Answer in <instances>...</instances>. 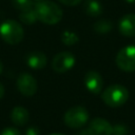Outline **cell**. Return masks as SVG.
Returning a JSON list of instances; mask_svg holds the SVG:
<instances>
[{
    "label": "cell",
    "mask_w": 135,
    "mask_h": 135,
    "mask_svg": "<svg viewBox=\"0 0 135 135\" xmlns=\"http://www.w3.org/2000/svg\"><path fill=\"white\" fill-rule=\"evenodd\" d=\"M65 126L72 129H79L83 127L89 120V112L82 105H75L70 108L63 117Z\"/></svg>",
    "instance_id": "4"
},
{
    "label": "cell",
    "mask_w": 135,
    "mask_h": 135,
    "mask_svg": "<svg viewBox=\"0 0 135 135\" xmlns=\"http://www.w3.org/2000/svg\"><path fill=\"white\" fill-rule=\"evenodd\" d=\"M116 64L123 72H135V45L122 47L116 55Z\"/></svg>",
    "instance_id": "5"
},
{
    "label": "cell",
    "mask_w": 135,
    "mask_h": 135,
    "mask_svg": "<svg viewBox=\"0 0 135 135\" xmlns=\"http://www.w3.org/2000/svg\"><path fill=\"white\" fill-rule=\"evenodd\" d=\"M127 2H129V3H134L135 2V0H126Z\"/></svg>",
    "instance_id": "25"
},
{
    "label": "cell",
    "mask_w": 135,
    "mask_h": 135,
    "mask_svg": "<svg viewBox=\"0 0 135 135\" xmlns=\"http://www.w3.org/2000/svg\"><path fill=\"white\" fill-rule=\"evenodd\" d=\"M0 135H21V133L15 128H5L2 130Z\"/></svg>",
    "instance_id": "19"
},
{
    "label": "cell",
    "mask_w": 135,
    "mask_h": 135,
    "mask_svg": "<svg viewBox=\"0 0 135 135\" xmlns=\"http://www.w3.org/2000/svg\"><path fill=\"white\" fill-rule=\"evenodd\" d=\"M2 71H3V64H2V62H1V60H0V75H1Z\"/></svg>",
    "instance_id": "24"
},
{
    "label": "cell",
    "mask_w": 135,
    "mask_h": 135,
    "mask_svg": "<svg viewBox=\"0 0 135 135\" xmlns=\"http://www.w3.org/2000/svg\"><path fill=\"white\" fill-rule=\"evenodd\" d=\"M84 85L93 94H99L103 86V81L101 75L96 71H89L84 75Z\"/></svg>",
    "instance_id": "8"
},
{
    "label": "cell",
    "mask_w": 135,
    "mask_h": 135,
    "mask_svg": "<svg viewBox=\"0 0 135 135\" xmlns=\"http://www.w3.org/2000/svg\"><path fill=\"white\" fill-rule=\"evenodd\" d=\"M25 60H26L27 65L33 70L43 69L47 63V58H46L45 54H43L42 52H39V51H34V52L28 53Z\"/></svg>",
    "instance_id": "11"
},
{
    "label": "cell",
    "mask_w": 135,
    "mask_h": 135,
    "mask_svg": "<svg viewBox=\"0 0 135 135\" xmlns=\"http://www.w3.org/2000/svg\"><path fill=\"white\" fill-rule=\"evenodd\" d=\"M83 11L91 17H97L102 13V6L97 0H85L83 3Z\"/></svg>",
    "instance_id": "13"
},
{
    "label": "cell",
    "mask_w": 135,
    "mask_h": 135,
    "mask_svg": "<svg viewBox=\"0 0 135 135\" xmlns=\"http://www.w3.org/2000/svg\"><path fill=\"white\" fill-rule=\"evenodd\" d=\"M93 28L96 33L105 34V33H109L112 30V22L108 19H101V20H98L94 23Z\"/></svg>",
    "instance_id": "15"
},
{
    "label": "cell",
    "mask_w": 135,
    "mask_h": 135,
    "mask_svg": "<svg viewBox=\"0 0 135 135\" xmlns=\"http://www.w3.org/2000/svg\"><path fill=\"white\" fill-rule=\"evenodd\" d=\"M78 40H79V38H78L77 34L72 32V31H68L66 30L61 34V41L65 45H69V46L74 45V44H76L78 42Z\"/></svg>",
    "instance_id": "16"
},
{
    "label": "cell",
    "mask_w": 135,
    "mask_h": 135,
    "mask_svg": "<svg viewBox=\"0 0 135 135\" xmlns=\"http://www.w3.org/2000/svg\"><path fill=\"white\" fill-rule=\"evenodd\" d=\"M0 37L6 43L14 45L22 41L24 31L22 25L16 20H5L0 24Z\"/></svg>",
    "instance_id": "3"
},
{
    "label": "cell",
    "mask_w": 135,
    "mask_h": 135,
    "mask_svg": "<svg viewBox=\"0 0 135 135\" xmlns=\"http://www.w3.org/2000/svg\"><path fill=\"white\" fill-rule=\"evenodd\" d=\"M34 9L37 15L38 21H41L45 24H56L62 18V9L61 7L53 1L41 0L37 1L34 5Z\"/></svg>",
    "instance_id": "1"
},
{
    "label": "cell",
    "mask_w": 135,
    "mask_h": 135,
    "mask_svg": "<svg viewBox=\"0 0 135 135\" xmlns=\"http://www.w3.org/2000/svg\"><path fill=\"white\" fill-rule=\"evenodd\" d=\"M113 127L103 118H94L88 128L91 135H112Z\"/></svg>",
    "instance_id": "9"
},
{
    "label": "cell",
    "mask_w": 135,
    "mask_h": 135,
    "mask_svg": "<svg viewBox=\"0 0 135 135\" xmlns=\"http://www.w3.org/2000/svg\"><path fill=\"white\" fill-rule=\"evenodd\" d=\"M101 99L107 105L111 108H118L123 105L129 99V91L123 85L113 84L102 92Z\"/></svg>",
    "instance_id": "2"
},
{
    "label": "cell",
    "mask_w": 135,
    "mask_h": 135,
    "mask_svg": "<svg viewBox=\"0 0 135 135\" xmlns=\"http://www.w3.org/2000/svg\"><path fill=\"white\" fill-rule=\"evenodd\" d=\"M77 135H91V133L88 130H83V131H80Z\"/></svg>",
    "instance_id": "23"
},
{
    "label": "cell",
    "mask_w": 135,
    "mask_h": 135,
    "mask_svg": "<svg viewBox=\"0 0 135 135\" xmlns=\"http://www.w3.org/2000/svg\"><path fill=\"white\" fill-rule=\"evenodd\" d=\"M119 33L127 37L135 36V14L124 15L118 23Z\"/></svg>",
    "instance_id": "10"
},
{
    "label": "cell",
    "mask_w": 135,
    "mask_h": 135,
    "mask_svg": "<svg viewBox=\"0 0 135 135\" xmlns=\"http://www.w3.org/2000/svg\"><path fill=\"white\" fill-rule=\"evenodd\" d=\"M128 128L124 124H115L112 130V135H128Z\"/></svg>",
    "instance_id": "18"
},
{
    "label": "cell",
    "mask_w": 135,
    "mask_h": 135,
    "mask_svg": "<svg viewBox=\"0 0 135 135\" xmlns=\"http://www.w3.org/2000/svg\"><path fill=\"white\" fill-rule=\"evenodd\" d=\"M60 3L64 4V5H69V6H74V5H77L79 4L82 0H58Z\"/></svg>",
    "instance_id": "20"
},
{
    "label": "cell",
    "mask_w": 135,
    "mask_h": 135,
    "mask_svg": "<svg viewBox=\"0 0 135 135\" xmlns=\"http://www.w3.org/2000/svg\"><path fill=\"white\" fill-rule=\"evenodd\" d=\"M36 1H41V0H36Z\"/></svg>",
    "instance_id": "27"
},
{
    "label": "cell",
    "mask_w": 135,
    "mask_h": 135,
    "mask_svg": "<svg viewBox=\"0 0 135 135\" xmlns=\"http://www.w3.org/2000/svg\"><path fill=\"white\" fill-rule=\"evenodd\" d=\"M13 5L15 8L21 11L30 9L34 7V2L33 0H13Z\"/></svg>",
    "instance_id": "17"
},
{
    "label": "cell",
    "mask_w": 135,
    "mask_h": 135,
    "mask_svg": "<svg viewBox=\"0 0 135 135\" xmlns=\"http://www.w3.org/2000/svg\"><path fill=\"white\" fill-rule=\"evenodd\" d=\"M50 135H64V134H61V133H53V134H50Z\"/></svg>",
    "instance_id": "26"
},
{
    "label": "cell",
    "mask_w": 135,
    "mask_h": 135,
    "mask_svg": "<svg viewBox=\"0 0 135 135\" xmlns=\"http://www.w3.org/2000/svg\"><path fill=\"white\" fill-rule=\"evenodd\" d=\"M17 88H18V91L23 95V96H26V97H31L33 95H35V93L37 92V81L36 79L28 73H21L18 78H17Z\"/></svg>",
    "instance_id": "7"
},
{
    "label": "cell",
    "mask_w": 135,
    "mask_h": 135,
    "mask_svg": "<svg viewBox=\"0 0 135 135\" xmlns=\"http://www.w3.org/2000/svg\"><path fill=\"white\" fill-rule=\"evenodd\" d=\"M75 56L71 52H60L56 54L52 61V69L59 74L70 71L75 64Z\"/></svg>",
    "instance_id": "6"
},
{
    "label": "cell",
    "mask_w": 135,
    "mask_h": 135,
    "mask_svg": "<svg viewBox=\"0 0 135 135\" xmlns=\"http://www.w3.org/2000/svg\"><path fill=\"white\" fill-rule=\"evenodd\" d=\"M28 119H30L28 111L21 105L15 107L11 112V120L14 124H16L18 127L25 126L27 123Z\"/></svg>",
    "instance_id": "12"
},
{
    "label": "cell",
    "mask_w": 135,
    "mask_h": 135,
    "mask_svg": "<svg viewBox=\"0 0 135 135\" xmlns=\"http://www.w3.org/2000/svg\"><path fill=\"white\" fill-rule=\"evenodd\" d=\"M3 96H4V86L0 83V99H1Z\"/></svg>",
    "instance_id": "22"
},
{
    "label": "cell",
    "mask_w": 135,
    "mask_h": 135,
    "mask_svg": "<svg viewBox=\"0 0 135 135\" xmlns=\"http://www.w3.org/2000/svg\"><path fill=\"white\" fill-rule=\"evenodd\" d=\"M25 135H40V131L37 127H30L25 131Z\"/></svg>",
    "instance_id": "21"
},
{
    "label": "cell",
    "mask_w": 135,
    "mask_h": 135,
    "mask_svg": "<svg viewBox=\"0 0 135 135\" xmlns=\"http://www.w3.org/2000/svg\"><path fill=\"white\" fill-rule=\"evenodd\" d=\"M19 20L24 23V24H27V25H32L34 23H36L38 21L37 19V15H36V12L33 8H30V9H25V11H21L19 13Z\"/></svg>",
    "instance_id": "14"
}]
</instances>
